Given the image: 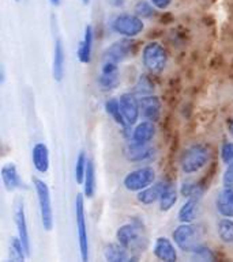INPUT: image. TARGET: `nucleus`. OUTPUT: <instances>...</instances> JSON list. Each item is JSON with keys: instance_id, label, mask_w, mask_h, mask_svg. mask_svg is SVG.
I'll use <instances>...</instances> for the list:
<instances>
[{"instance_id": "21", "label": "nucleus", "mask_w": 233, "mask_h": 262, "mask_svg": "<svg viewBox=\"0 0 233 262\" xmlns=\"http://www.w3.org/2000/svg\"><path fill=\"white\" fill-rule=\"evenodd\" d=\"M216 208L224 217L233 219V186H225L216 199Z\"/></svg>"}, {"instance_id": "16", "label": "nucleus", "mask_w": 233, "mask_h": 262, "mask_svg": "<svg viewBox=\"0 0 233 262\" xmlns=\"http://www.w3.org/2000/svg\"><path fill=\"white\" fill-rule=\"evenodd\" d=\"M153 253H154L156 258L160 259V261L174 262L178 259V251H176L173 242L165 236H160V238L156 239Z\"/></svg>"}, {"instance_id": "31", "label": "nucleus", "mask_w": 233, "mask_h": 262, "mask_svg": "<svg viewBox=\"0 0 233 262\" xmlns=\"http://www.w3.org/2000/svg\"><path fill=\"white\" fill-rule=\"evenodd\" d=\"M87 161L89 159H87L86 154L81 151L75 161V181L78 184H83V178H85V172H86L87 167Z\"/></svg>"}, {"instance_id": "6", "label": "nucleus", "mask_w": 233, "mask_h": 262, "mask_svg": "<svg viewBox=\"0 0 233 262\" xmlns=\"http://www.w3.org/2000/svg\"><path fill=\"white\" fill-rule=\"evenodd\" d=\"M113 32L124 38H134L145 29V22L137 14H120L112 22Z\"/></svg>"}, {"instance_id": "34", "label": "nucleus", "mask_w": 233, "mask_h": 262, "mask_svg": "<svg viewBox=\"0 0 233 262\" xmlns=\"http://www.w3.org/2000/svg\"><path fill=\"white\" fill-rule=\"evenodd\" d=\"M180 193H182L184 197H201V189L194 182H184L180 189Z\"/></svg>"}, {"instance_id": "14", "label": "nucleus", "mask_w": 233, "mask_h": 262, "mask_svg": "<svg viewBox=\"0 0 233 262\" xmlns=\"http://www.w3.org/2000/svg\"><path fill=\"white\" fill-rule=\"evenodd\" d=\"M0 176H2L4 188L8 192H14V190H20V189L25 188L24 181L21 180L18 168H16V166L12 162H7V163L3 164Z\"/></svg>"}, {"instance_id": "13", "label": "nucleus", "mask_w": 233, "mask_h": 262, "mask_svg": "<svg viewBox=\"0 0 233 262\" xmlns=\"http://www.w3.org/2000/svg\"><path fill=\"white\" fill-rule=\"evenodd\" d=\"M119 102H120V107H122V112L127 122H128V125H134L141 116L139 99H137V97L131 93H124V94L120 95Z\"/></svg>"}, {"instance_id": "17", "label": "nucleus", "mask_w": 233, "mask_h": 262, "mask_svg": "<svg viewBox=\"0 0 233 262\" xmlns=\"http://www.w3.org/2000/svg\"><path fill=\"white\" fill-rule=\"evenodd\" d=\"M66 72V51L62 39H56L53 47V61H52V75L56 82H62Z\"/></svg>"}, {"instance_id": "20", "label": "nucleus", "mask_w": 233, "mask_h": 262, "mask_svg": "<svg viewBox=\"0 0 233 262\" xmlns=\"http://www.w3.org/2000/svg\"><path fill=\"white\" fill-rule=\"evenodd\" d=\"M32 162L37 171L45 174L49 170V149L44 143H36L32 149Z\"/></svg>"}, {"instance_id": "8", "label": "nucleus", "mask_w": 233, "mask_h": 262, "mask_svg": "<svg viewBox=\"0 0 233 262\" xmlns=\"http://www.w3.org/2000/svg\"><path fill=\"white\" fill-rule=\"evenodd\" d=\"M156 171L153 167H141L132 170L124 177L123 185L128 192H141L151 184H154Z\"/></svg>"}, {"instance_id": "5", "label": "nucleus", "mask_w": 233, "mask_h": 262, "mask_svg": "<svg viewBox=\"0 0 233 262\" xmlns=\"http://www.w3.org/2000/svg\"><path fill=\"white\" fill-rule=\"evenodd\" d=\"M142 63L149 72L160 74L165 70L168 63V53L160 42H149L142 51Z\"/></svg>"}, {"instance_id": "32", "label": "nucleus", "mask_w": 233, "mask_h": 262, "mask_svg": "<svg viewBox=\"0 0 233 262\" xmlns=\"http://www.w3.org/2000/svg\"><path fill=\"white\" fill-rule=\"evenodd\" d=\"M153 83L150 82V79L147 78L146 75H141V78L138 79V83L135 86V91L138 93L141 97L143 95H150L153 94Z\"/></svg>"}, {"instance_id": "30", "label": "nucleus", "mask_w": 233, "mask_h": 262, "mask_svg": "<svg viewBox=\"0 0 233 262\" xmlns=\"http://www.w3.org/2000/svg\"><path fill=\"white\" fill-rule=\"evenodd\" d=\"M154 6L151 3L150 0H138L137 3L134 4V14L142 18V19H149L151 16L154 15Z\"/></svg>"}, {"instance_id": "29", "label": "nucleus", "mask_w": 233, "mask_h": 262, "mask_svg": "<svg viewBox=\"0 0 233 262\" xmlns=\"http://www.w3.org/2000/svg\"><path fill=\"white\" fill-rule=\"evenodd\" d=\"M29 255L26 253V249H25L24 243L20 239V236H14L10 241V258L12 261H25V259L28 258Z\"/></svg>"}, {"instance_id": "4", "label": "nucleus", "mask_w": 233, "mask_h": 262, "mask_svg": "<svg viewBox=\"0 0 233 262\" xmlns=\"http://www.w3.org/2000/svg\"><path fill=\"white\" fill-rule=\"evenodd\" d=\"M33 185L37 193V201H38L40 216H41V224L44 230L51 231L53 228V207H52L51 190L48 188V185L40 178H33Z\"/></svg>"}, {"instance_id": "12", "label": "nucleus", "mask_w": 233, "mask_h": 262, "mask_svg": "<svg viewBox=\"0 0 233 262\" xmlns=\"http://www.w3.org/2000/svg\"><path fill=\"white\" fill-rule=\"evenodd\" d=\"M126 158L130 162L141 163V162H151L156 158V148L147 144H139V143H130L126 148Z\"/></svg>"}, {"instance_id": "24", "label": "nucleus", "mask_w": 233, "mask_h": 262, "mask_svg": "<svg viewBox=\"0 0 233 262\" xmlns=\"http://www.w3.org/2000/svg\"><path fill=\"white\" fill-rule=\"evenodd\" d=\"M199 199L201 197H188L186 203L179 209V220L182 223H192L198 215L199 209Z\"/></svg>"}, {"instance_id": "35", "label": "nucleus", "mask_w": 233, "mask_h": 262, "mask_svg": "<svg viewBox=\"0 0 233 262\" xmlns=\"http://www.w3.org/2000/svg\"><path fill=\"white\" fill-rule=\"evenodd\" d=\"M221 159L222 162L229 166V164H233V143L230 141H226L224 143L221 147Z\"/></svg>"}, {"instance_id": "11", "label": "nucleus", "mask_w": 233, "mask_h": 262, "mask_svg": "<svg viewBox=\"0 0 233 262\" xmlns=\"http://www.w3.org/2000/svg\"><path fill=\"white\" fill-rule=\"evenodd\" d=\"M14 222H15L18 236L24 243L28 255H30V234H29L28 220H26V211H25L24 201H18L14 209Z\"/></svg>"}, {"instance_id": "26", "label": "nucleus", "mask_w": 233, "mask_h": 262, "mask_svg": "<svg viewBox=\"0 0 233 262\" xmlns=\"http://www.w3.org/2000/svg\"><path fill=\"white\" fill-rule=\"evenodd\" d=\"M95 193V168L94 163L89 159L87 161L86 172L83 178V194L87 199H91Z\"/></svg>"}, {"instance_id": "41", "label": "nucleus", "mask_w": 233, "mask_h": 262, "mask_svg": "<svg viewBox=\"0 0 233 262\" xmlns=\"http://www.w3.org/2000/svg\"><path fill=\"white\" fill-rule=\"evenodd\" d=\"M15 2H20V0H15Z\"/></svg>"}, {"instance_id": "19", "label": "nucleus", "mask_w": 233, "mask_h": 262, "mask_svg": "<svg viewBox=\"0 0 233 262\" xmlns=\"http://www.w3.org/2000/svg\"><path fill=\"white\" fill-rule=\"evenodd\" d=\"M93 41H94V30L91 25H87L83 33V38L78 48V59L82 64H89L91 61L93 52Z\"/></svg>"}, {"instance_id": "33", "label": "nucleus", "mask_w": 233, "mask_h": 262, "mask_svg": "<svg viewBox=\"0 0 233 262\" xmlns=\"http://www.w3.org/2000/svg\"><path fill=\"white\" fill-rule=\"evenodd\" d=\"M191 254L195 259H199V261H213L214 254L211 253L209 247H205L203 245L198 246L194 251H191Z\"/></svg>"}, {"instance_id": "23", "label": "nucleus", "mask_w": 233, "mask_h": 262, "mask_svg": "<svg viewBox=\"0 0 233 262\" xmlns=\"http://www.w3.org/2000/svg\"><path fill=\"white\" fill-rule=\"evenodd\" d=\"M168 185V182H157V184H151L150 186H147L143 190L138 192L137 200L143 205H151V204L160 201L164 189Z\"/></svg>"}, {"instance_id": "36", "label": "nucleus", "mask_w": 233, "mask_h": 262, "mask_svg": "<svg viewBox=\"0 0 233 262\" xmlns=\"http://www.w3.org/2000/svg\"><path fill=\"white\" fill-rule=\"evenodd\" d=\"M222 182L225 186H233V164H229L226 167L224 177H222Z\"/></svg>"}, {"instance_id": "25", "label": "nucleus", "mask_w": 233, "mask_h": 262, "mask_svg": "<svg viewBox=\"0 0 233 262\" xmlns=\"http://www.w3.org/2000/svg\"><path fill=\"white\" fill-rule=\"evenodd\" d=\"M160 209L162 212L170 211L174 207V204L178 203V189L172 184H168L160 197Z\"/></svg>"}, {"instance_id": "10", "label": "nucleus", "mask_w": 233, "mask_h": 262, "mask_svg": "<svg viewBox=\"0 0 233 262\" xmlns=\"http://www.w3.org/2000/svg\"><path fill=\"white\" fill-rule=\"evenodd\" d=\"M134 52V43L131 38H124L120 41H116L107 48L104 52V60H111L115 63H122L126 59H128Z\"/></svg>"}, {"instance_id": "27", "label": "nucleus", "mask_w": 233, "mask_h": 262, "mask_svg": "<svg viewBox=\"0 0 233 262\" xmlns=\"http://www.w3.org/2000/svg\"><path fill=\"white\" fill-rule=\"evenodd\" d=\"M105 110H107V113L115 120L116 124H119L120 126H124V128L130 126L128 125V122H127L126 117H124V114H123L119 99L112 98L109 99V101L105 102Z\"/></svg>"}, {"instance_id": "38", "label": "nucleus", "mask_w": 233, "mask_h": 262, "mask_svg": "<svg viewBox=\"0 0 233 262\" xmlns=\"http://www.w3.org/2000/svg\"><path fill=\"white\" fill-rule=\"evenodd\" d=\"M229 133H230V136L233 137V120L229 122Z\"/></svg>"}, {"instance_id": "15", "label": "nucleus", "mask_w": 233, "mask_h": 262, "mask_svg": "<svg viewBox=\"0 0 233 262\" xmlns=\"http://www.w3.org/2000/svg\"><path fill=\"white\" fill-rule=\"evenodd\" d=\"M141 116L149 121H157L161 116V101L156 95H143L139 99Z\"/></svg>"}, {"instance_id": "22", "label": "nucleus", "mask_w": 233, "mask_h": 262, "mask_svg": "<svg viewBox=\"0 0 233 262\" xmlns=\"http://www.w3.org/2000/svg\"><path fill=\"white\" fill-rule=\"evenodd\" d=\"M156 128L154 121H145L139 122L138 125L135 126V129L132 130V141L134 143H139V144H147L150 143L156 136Z\"/></svg>"}, {"instance_id": "7", "label": "nucleus", "mask_w": 233, "mask_h": 262, "mask_svg": "<svg viewBox=\"0 0 233 262\" xmlns=\"http://www.w3.org/2000/svg\"><path fill=\"white\" fill-rule=\"evenodd\" d=\"M75 220L78 231V242L81 258L82 261H89V239H87L86 212H85V200L83 194H78L75 199Z\"/></svg>"}, {"instance_id": "28", "label": "nucleus", "mask_w": 233, "mask_h": 262, "mask_svg": "<svg viewBox=\"0 0 233 262\" xmlns=\"http://www.w3.org/2000/svg\"><path fill=\"white\" fill-rule=\"evenodd\" d=\"M217 234L225 245H233V219L224 217L217 223Z\"/></svg>"}, {"instance_id": "18", "label": "nucleus", "mask_w": 233, "mask_h": 262, "mask_svg": "<svg viewBox=\"0 0 233 262\" xmlns=\"http://www.w3.org/2000/svg\"><path fill=\"white\" fill-rule=\"evenodd\" d=\"M104 258L111 262H128L137 261L138 257L134 255L130 250H127L126 247L120 243H111L105 247L104 250Z\"/></svg>"}, {"instance_id": "9", "label": "nucleus", "mask_w": 233, "mask_h": 262, "mask_svg": "<svg viewBox=\"0 0 233 262\" xmlns=\"http://www.w3.org/2000/svg\"><path fill=\"white\" fill-rule=\"evenodd\" d=\"M120 82V71H119V63L104 60L101 71L99 75V86L101 90L111 91L115 90Z\"/></svg>"}, {"instance_id": "37", "label": "nucleus", "mask_w": 233, "mask_h": 262, "mask_svg": "<svg viewBox=\"0 0 233 262\" xmlns=\"http://www.w3.org/2000/svg\"><path fill=\"white\" fill-rule=\"evenodd\" d=\"M150 2L157 10H161V11L166 10L172 4V0H150Z\"/></svg>"}, {"instance_id": "3", "label": "nucleus", "mask_w": 233, "mask_h": 262, "mask_svg": "<svg viewBox=\"0 0 233 262\" xmlns=\"http://www.w3.org/2000/svg\"><path fill=\"white\" fill-rule=\"evenodd\" d=\"M172 239L180 250L191 253L202 245L203 230L201 226H197V224L182 223L173 231Z\"/></svg>"}, {"instance_id": "39", "label": "nucleus", "mask_w": 233, "mask_h": 262, "mask_svg": "<svg viewBox=\"0 0 233 262\" xmlns=\"http://www.w3.org/2000/svg\"><path fill=\"white\" fill-rule=\"evenodd\" d=\"M51 2V4H53V6H59L60 4V0H49Z\"/></svg>"}, {"instance_id": "40", "label": "nucleus", "mask_w": 233, "mask_h": 262, "mask_svg": "<svg viewBox=\"0 0 233 262\" xmlns=\"http://www.w3.org/2000/svg\"><path fill=\"white\" fill-rule=\"evenodd\" d=\"M82 3L85 4V6H87V4L90 3V0H82Z\"/></svg>"}, {"instance_id": "2", "label": "nucleus", "mask_w": 233, "mask_h": 262, "mask_svg": "<svg viewBox=\"0 0 233 262\" xmlns=\"http://www.w3.org/2000/svg\"><path fill=\"white\" fill-rule=\"evenodd\" d=\"M116 239L120 245H123L127 250H130L137 257L139 253L146 250L147 247L146 235L143 234L142 228L137 224H123L116 231Z\"/></svg>"}, {"instance_id": "1", "label": "nucleus", "mask_w": 233, "mask_h": 262, "mask_svg": "<svg viewBox=\"0 0 233 262\" xmlns=\"http://www.w3.org/2000/svg\"><path fill=\"white\" fill-rule=\"evenodd\" d=\"M210 161V151L205 144L188 145L180 155V168L184 174H195L205 168Z\"/></svg>"}]
</instances>
